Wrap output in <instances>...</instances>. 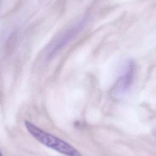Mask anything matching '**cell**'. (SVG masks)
I'll return each instance as SVG.
<instances>
[{"mask_svg":"<svg viewBox=\"0 0 156 156\" xmlns=\"http://www.w3.org/2000/svg\"><path fill=\"white\" fill-rule=\"evenodd\" d=\"M135 71V64L132 60H128L124 67L121 75L112 87L111 94L116 98L124 96L132 84Z\"/></svg>","mask_w":156,"mask_h":156,"instance_id":"2","label":"cell"},{"mask_svg":"<svg viewBox=\"0 0 156 156\" xmlns=\"http://www.w3.org/2000/svg\"><path fill=\"white\" fill-rule=\"evenodd\" d=\"M24 126L28 132L39 143L63 155L79 156L80 153L72 145L64 140L40 129L29 121H24Z\"/></svg>","mask_w":156,"mask_h":156,"instance_id":"1","label":"cell"},{"mask_svg":"<svg viewBox=\"0 0 156 156\" xmlns=\"http://www.w3.org/2000/svg\"><path fill=\"white\" fill-rule=\"evenodd\" d=\"M2 155V153H1V151H0V156H1Z\"/></svg>","mask_w":156,"mask_h":156,"instance_id":"3","label":"cell"},{"mask_svg":"<svg viewBox=\"0 0 156 156\" xmlns=\"http://www.w3.org/2000/svg\"><path fill=\"white\" fill-rule=\"evenodd\" d=\"M155 137H156V135H155Z\"/></svg>","mask_w":156,"mask_h":156,"instance_id":"4","label":"cell"}]
</instances>
